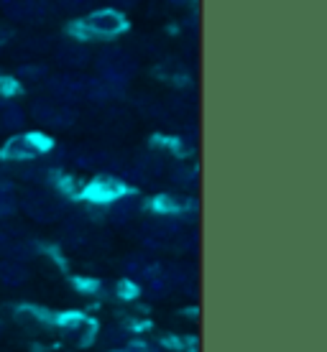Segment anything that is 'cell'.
<instances>
[{
    "label": "cell",
    "instance_id": "cell-1",
    "mask_svg": "<svg viewBox=\"0 0 327 352\" xmlns=\"http://www.w3.org/2000/svg\"><path fill=\"white\" fill-rule=\"evenodd\" d=\"M98 69L103 80L110 82L113 87H120L138 72V64L128 52L118 49V46H107L98 56Z\"/></svg>",
    "mask_w": 327,
    "mask_h": 352
},
{
    "label": "cell",
    "instance_id": "cell-2",
    "mask_svg": "<svg viewBox=\"0 0 327 352\" xmlns=\"http://www.w3.org/2000/svg\"><path fill=\"white\" fill-rule=\"evenodd\" d=\"M31 113H34L36 123L44 125V128H54V131H67V128H72V125L77 123V110L72 105H67V102L54 100V97L36 100Z\"/></svg>",
    "mask_w": 327,
    "mask_h": 352
},
{
    "label": "cell",
    "instance_id": "cell-3",
    "mask_svg": "<svg viewBox=\"0 0 327 352\" xmlns=\"http://www.w3.org/2000/svg\"><path fill=\"white\" fill-rule=\"evenodd\" d=\"M89 77L74 74V72H64V74H54L49 77V95L59 102L67 105H77L82 100H87Z\"/></svg>",
    "mask_w": 327,
    "mask_h": 352
},
{
    "label": "cell",
    "instance_id": "cell-4",
    "mask_svg": "<svg viewBox=\"0 0 327 352\" xmlns=\"http://www.w3.org/2000/svg\"><path fill=\"white\" fill-rule=\"evenodd\" d=\"M18 207L26 212L31 220L44 222V225L62 217V202L46 192H26L18 199Z\"/></svg>",
    "mask_w": 327,
    "mask_h": 352
},
{
    "label": "cell",
    "instance_id": "cell-5",
    "mask_svg": "<svg viewBox=\"0 0 327 352\" xmlns=\"http://www.w3.org/2000/svg\"><path fill=\"white\" fill-rule=\"evenodd\" d=\"M3 13L16 23H44L54 8L49 0H3Z\"/></svg>",
    "mask_w": 327,
    "mask_h": 352
},
{
    "label": "cell",
    "instance_id": "cell-6",
    "mask_svg": "<svg viewBox=\"0 0 327 352\" xmlns=\"http://www.w3.org/2000/svg\"><path fill=\"white\" fill-rule=\"evenodd\" d=\"M46 148H49V141H46V138L23 133V135H13V138L6 143L3 159L6 161H31V159H36V156H41Z\"/></svg>",
    "mask_w": 327,
    "mask_h": 352
},
{
    "label": "cell",
    "instance_id": "cell-7",
    "mask_svg": "<svg viewBox=\"0 0 327 352\" xmlns=\"http://www.w3.org/2000/svg\"><path fill=\"white\" fill-rule=\"evenodd\" d=\"M85 28L98 38H113L120 31H125V18L113 8H103L85 18Z\"/></svg>",
    "mask_w": 327,
    "mask_h": 352
},
{
    "label": "cell",
    "instance_id": "cell-8",
    "mask_svg": "<svg viewBox=\"0 0 327 352\" xmlns=\"http://www.w3.org/2000/svg\"><path fill=\"white\" fill-rule=\"evenodd\" d=\"M0 253L13 258V261H21V258L34 256V245L18 230H0Z\"/></svg>",
    "mask_w": 327,
    "mask_h": 352
},
{
    "label": "cell",
    "instance_id": "cell-9",
    "mask_svg": "<svg viewBox=\"0 0 327 352\" xmlns=\"http://www.w3.org/2000/svg\"><path fill=\"white\" fill-rule=\"evenodd\" d=\"M56 62L72 69H80L85 64H89V49L80 41H64L56 49Z\"/></svg>",
    "mask_w": 327,
    "mask_h": 352
},
{
    "label": "cell",
    "instance_id": "cell-10",
    "mask_svg": "<svg viewBox=\"0 0 327 352\" xmlns=\"http://www.w3.org/2000/svg\"><path fill=\"white\" fill-rule=\"evenodd\" d=\"M120 194H123V189L113 179H98L95 184L87 186V199H92V202H113Z\"/></svg>",
    "mask_w": 327,
    "mask_h": 352
},
{
    "label": "cell",
    "instance_id": "cell-11",
    "mask_svg": "<svg viewBox=\"0 0 327 352\" xmlns=\"http://www.w3.org/2000/svg\"><path fill=\"white\" fill-rule=\"evenodd\" d=\"M28 281V268L21 261H3L0 263V283H6V286H21V283Z\"/></svg>",
    "mask_w": 327,
    "mask_h": 352
},
{
    "label": "cell",
    "instance_id": "cell-12",
    "mask_svg": "<svg viewBox=\"0 0 327 352\" xmlns=\"http://www.w3.org/2000/svg\"><path fill=\"white\" fill-rule=\"evenodd\" d=\"M26 120V115L18 105H10V102H0V128L3 131H16L21 128Z\"/></svg>",
    "mask_w": 327,
    "mask_h": 352
},
{
    "label": "cell",
    "instance_id": "cell-13",
    "mask_svg": "<svg viewBox=\"0 0 327 352\" xmlns=\"http://www.w3.org/2000/svg\"><path fill=\"white\" fill-rule=\"evenodd\" d=\"M138 210V202L136 199H128V197H118L113 199V207H110V217L113 222H128Z\"/></svg>",
    "mask_w": 327,
    "mask_h": 352
},
{
    "label": "cell",
    "instance_id": "cell-14",
    "mask_svg": "<svg viewBox=\"0 0 327 352\" xmlns=\"http://www.w3.org/2000/svg\"><path fill=\"white\" fill-rule=\"evenodd\" d=\"M18 210V197L13 189H0V217H10Z\"/></svg>",
    "mask_w": 327,
    "mask_h": 352
},
{
    "label": "cell",
    "instance_id": "cell-15",
    "mask_svg": "<svg viewBox=\"0 0 327 352\" xmlns=\"http://www.w3.org/2000/svg\"><path fill=\"white\" fill-rule=\"evenodd\" d=\"M92 3L95 0H59V6L64 10H72V13H82V10L92 8Z\"/></svg>",
    "mask_w": 327,
    "mask_h": 352
},
{
    "label": "cell",
    "instance_id": "cell-16",
    "mask_svg": "<svg viewBox=\"0 0 327 352\" xmlns=\"http://www.w3.org/2000/svg\"><path fill=\"white\" fill-rule=\"evenodd\" d=\"M21 74H23V77H34V80H39V77H44L46 72H44V67H34V69H31V67H23Z\"/></svg>",
    "mask_w": 327,
    "mask_h": 352
},
{
    "label": "cell",
    "instance_id": "cell-17",
    "mask_svg": "<svg viewBox=\"0 0 327 352\" xmlns=\"http://www.w3.org/2000/svg\"><path fill=\"white\" fill-rule=\"evenodd\" d=\"M107 3H113V6H123V8H136V6H138V0H107Z\"/></svg>",
    "mask_w": 327,
    "mask_h": 352
},
{
    "label": "cell",
    "instance_id": "cell-18",
    "mask_svg": "<svg viewBox=\"0 0 327 352\" xmlns=\"http://www.w3.org/2000/svg\"><path fill=\"white\" fill-rule=\"evenodd\" d=\"M118 352H151L149 347H143V344H128V347H123V350Z\"/></svg>",
    "mask_w": 327,
    "mask_h": 352
},
{
    "label": "cell",
    "instance_id": "cell-19",
    "mask_svg": "<svg viewBox=\"0 0 327 352\" xmlns=\"http://www.w3.org/2000/svg\"><path fill=\"white\" fill-rule=\"evenodd\" d=\"M171 3H177V6H182V3H184V0H171Z\"/></svg>",
    "mask_w": 327,
    "mask_h": 352
},
{
    "label": "cell",
    "instance_id": "cell-20",
    "mask_svg": "<svg viewBox=\"0 0 327 352\" xmlns=\"http://www.w3.org/2000/svg\"><path fill=\"white\" fill-rule=\"evenodd\" d=\"M0 131H3V128H0Z\"/></svg>",
    "mask_w": 327,
    "mask_h": 352
},
{
    "label": "cell",
    "instance_id": "cell-21",
    "mask_svg": "<svg viewBox=\"0 0 327 352\" xmlns=\"http://www.w3.org/2000/svg\"><path fill=\"white\" fill-rule=\"evenodd\" d=\"M0 329H3V327H0Z\"/></svg>",
    "mask_w": 327,
    "mask_h": 352
}]
</instances>
